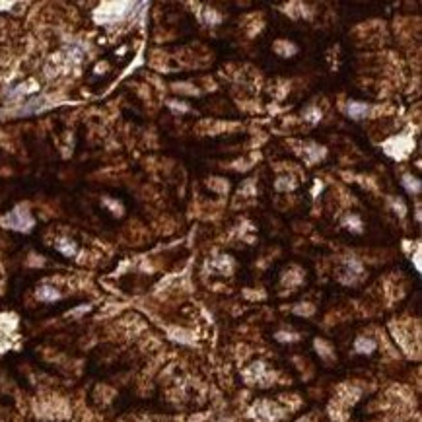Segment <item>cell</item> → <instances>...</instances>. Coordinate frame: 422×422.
<instances>
[{
  "label": "cell",
  "instance_id": "6da1fadb",
  "mask_svg": "<svg viewBox=\"0 0 422 422\" xmlns=\"http://www.w3.org/2000/svg\"><path fill=\"white\" fill-rule=\"evenodd\" d=\"M0 224H2L4 228H10V230L30 231L33 228V218H32V214L28 212V206L20 204V206H16L12 212H8V216L0 218Z\"/></svg>",
  "mask_w": 422,
  "mask_h": 422
},
{
  "label": "cell",
  "instance_id": "7a4b0ae2",
  "mask_svg": "<svg viewBox=\"0 0 422 422\" xmlns=\"http://www.w3.org/2000/svg\"><path fill=\"white\" fill-rule=\"evenodd\" d=\"M37 298L43 300V302H55V300L61 298V294L55 288H51V286H41L37 290Z\"/></svg>",
  "mask_w": 422,
  "mask_h": 422
},
{
  "label": "cell",
  "instance_id": "3957f363",
  "mask_svg": "<svg viewBox=\"0 0 422 422\" xmlns=\"http://www.w3.org/2000/svg\"><path fill=\"white\" fill-rule=\"evenodd\" d=\"M348 113L352 119H360V117L366 113V105L364 103H350L348 105Z\"/></svg>",
  "mask_w": 422,
  "mask_h": 422
},
{
  "label": "cell",
  "instance_id": "277c9868",
  "mask_svg": "<svg viewBox=\"0 0 422 422\" xmlns=\"http://www.w3.org/2000/svg\"><path fill=\"white\" fill-rule=\"evenodd\" d=\"M376 350V343L374 341H366V339H358L356 341V352H372Z\"/></svg>",
  "mask_w": 422,
  "mask_h": 422
}]
</instances>
